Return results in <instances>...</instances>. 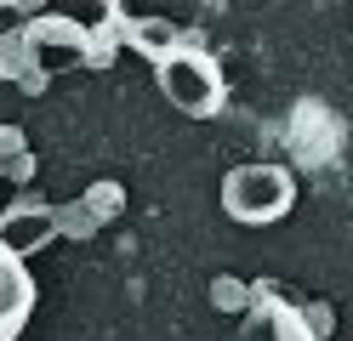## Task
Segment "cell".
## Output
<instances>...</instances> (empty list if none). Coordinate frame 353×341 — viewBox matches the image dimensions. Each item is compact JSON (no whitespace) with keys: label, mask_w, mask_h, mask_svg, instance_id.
I'll use <instances>...</instances> for the list:
<instances>
[{"label":"cell","mask_w":353,"mask_h":341,"mask_svg":"<svg viewBox=\"0 0 353 341\" xmlns=\"http://www.w3.org/2000/svg\"><path fill=\"white\" fill-rule=\"evenodd\" d=\"M296 205V176L285 171V165H239L223 176V211L234 222H279L285 211Z\"/></svg>","instance_id":"cell-1"},{"label":"cell","mask_w":353,"mask_h":341,"mask_svg":"<svg viewBox=\"0 0 353 341\" xmlns=\"http://www.w3.org/2000/svg\"><path fill=\"white\" fill-rule=\"evenodd\" d=\"M154 74H160L165 103H171L176 114H188V120H211V114L223 108V74H216L211 57L194 52V45L160 57V63H154Z\"/></svg>","instance_id":"cell-2"},{"label":"cell","mask_w":353,"mask_h":341,"mask_svg":"<svg viewBox=\"0 0 353 341\" xmlns=\"http://www.w3.org/2000/svg\"><path fill=\"white\" fill-rule=\"evenodd\" d=\"M23 45H29V63L40 80H57V74H74L97 57L92 45V29H80L74 17H34L23 29Z\"/></svg>","instance_id":"cell-3"},{"label":"cell","mask_w":353,"mask_h":341,"mask_svg":"<svg viewBox=\"0 0 353 341\" xmlns=\"http://www.w3.org/2000/svg\"><path fill=\"white\" fill-rule=\"evenodd\" d=\"M57 211H46V205H17V211L0 216V250H12L17 262H29L34 250H46L57 239Z\"/></svg>","instance_id":"cell-4"},{"label":"cell","mask_w":353,"mask_h":341,"mask_svg":"<svg viewBox=\"0 0 353 341\" xmlns=\"http://www.w3.org/2000/svg\"><path fill=\"white\" fill-rule=\"evenodd\" d=\"M34 313V279L29 267L12 256V250H0V341H17Z\"/></svg>","instance_id":"cell-5"},{"label":"cell","mask_w":353,"mask_h":341,"mask_svg":"<svg viewBox=\"0 0 353 341\" xmlns=\"http://www.w3.org/2000/svg\"><path fill=\"white\" fill-rule=\"evenodd\" d=\"M239 341H319L307 330V318L285 302H262L245 313V324H239Z\"/></svg>","instance_id":"cell-6"},{"label":"cell","mask_w":353,"mask_h":341,"mask_svg":"<svg viewBox=\"0 0 353 341\" xmlns=\"http://www.w3.org/2000/svg\"><path fill=\"white\" fill-rule=\"evenodd\" d=\"M125 40H131V52H143L148 63L183 52V29H176L171 17H131L125 23Z\"/></svg>","instance_id":"cell-7"},{"label":"cell","mask_w":353,"mask_h":341,"mask_svg":"<svg viewBox=\"0 0 353 341\" xmlns=\"http://www.w3.org/2000/svg\"><path fill=\"white\" fill-rule=\"evenodd\" d=\"M29 23H23V0H0V40H12V34H23Z\"/></svg>","instance_id":"cell-8"},{"label":"cell","mask_w":353,"mask_h":341,"mask_svg":"<svg viewBox=\"0 0 353 341\" xmlns=\"http://www.w3.org/2000/svg\"><path fill=\"white\" fill-rule=\"evenodd\" d=\"M216 307H245V285H234V279H216Z\"/></svg>","instance_id":"cell-9"},{"label":"cell","mask_w":353,"mask_h":341,"mask_svg":"<svg viewBox=\"0 0 353 341\" xmlns=\"http://www.w3.org/2000/svg\"><path fill=\"white\" fill-rule=\"evenodd\" d=\"M85 205H92V211H120V188H114V182H103V188H92V199H85Z\"/></svg>","instance_id":"cell-10"},{"label":"cell","mask_w":353,"mask_h":341,"mask_svg":"<svg viewBox=\"0 0 353 341\" xmlns=\"http://www.w3.org/2000/svg\"><path fill=\"white\" fill-rule=\"evenodd\" d=\"M23 6H29V0H23Z\"/></svg>","instance_id":"cell-11"}]
</instances>
